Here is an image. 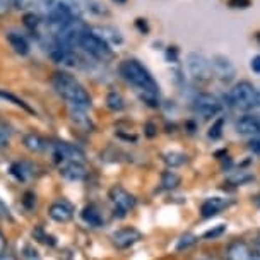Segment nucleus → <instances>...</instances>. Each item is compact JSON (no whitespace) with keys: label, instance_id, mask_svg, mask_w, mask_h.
Masks as SVG:
<instances>
[{"label":"nucleus","instance_id":"nucleus-1","mask_svg":"<svg viewBox=\"0 0 260 260\" xmlns=\"http://www.w3.org/2000/svg\"><path fill=\"white\" fill-rule=\"evenodd\" d=\"M120 74L123 76L125 81H128L130 84L136 87L142 101H146L151 106L159 105V87H157L149 71L141 62H137V60H125L120 65Z\"/></svg>","mask_w":260,"mask_h":260},{"label":"nucleus","instance_id":"nucleus-2","mask_svg":"<svg viewBox=\"0 0 260 260\" xmlns=\"http://www.w3.org/2000/svg\"><path fill=\"white\" fill-rule=\"evenodd\" d=\"M52 81L55 89L58 91V94L67 103H71V106H76V108H82V110L91 108L89 92L84 89V86L76 77H72L67 72H55Z\"/></svg>","mask_w":260,"mask_h":260},{"label":"nucleus","instance_id":"nucleus-3","mask_svg":"<svg viewBox=\"0 0 260 260\" xmlns=\"http://www.w3.org/2000/svg\"><path fill=\"white\" fill-rule=\"evenodd\" d=\"M226 103L238 110H250L257 106V89L248 81H241L228 91L224 96Z\"/></svg>","mask_w":260,"mask_h":260},{"label":"nucleus","instance_id":"nucleus-4","mask_svg":"<svg viewBox=\"0 0 260 260\" xmlns=\"http://www.w3.org/2000/svg\"><path fill=\"white\" fill-rule=\"evenodd\" d=\"M77 45L81 46V48H84L91 57H94L98 60H103V62H106V60H110L113 57L110 45L106 43L101 36H98L96 32H92V31H86V29L82 31L81 35H79Z\"/></svg>","mask_w":260,"mask_h":260},{"label":"nucleus","instance_id":"nucleus-5","mask_svg":"<svg viewBox=\"0 0 260 260\" xmlns=\"http://www.w3.org/2000/svg\"><path fill=\"white\" fill-rule=\"evenodd\" d=\"M187 71L195 81H209V79L212 77L211 60L204 57L202 53L187 55Z\"/></svg>","mask_w":260,"mask_h":260},{"label":"nucleus","instance_id":"nucleus-6","mask_svg":"<svg viewBox=\"0 0 260 260\" xmlns=\"http://www.w3.org/2000/svg\"><path fill=\"white\" fill-rule=\"evenodd\" d=\"M193 108L202 118H212L221 111V103L216 96L207 94V92H201V94L195 96Z\"/></svg>","mask_w":260,"mask_h":260},{"label":"nucleus","instance_id":"nucleus-7","mask_svg":"<svg viewBox=\"0 0 260 260\" xmlns=\"http://www.w3.org/2000/svg\"><path fill=\"white\" fill-rule=\"evenodd\" d=\"M110 201L113 204L115 212H118L120 216H125L130 212L136 206V199L134 195H130L127 190L122 187H113L110 190Z\"/></svg>","mask_w":260,"mask_h":260},{"label":"nucleus","instance_id":"nucleus-8","mask_svg":"<svg viewBox=\"0 0 260 260\" xmlns=\"http://www.w3.org/2000/svg\"><path fill=\"white\" fill-rule=\"evenodd\" d=\"M211 65H212V74L219 77L221 81H231L235 77V65L224 55H214L211 58Z\"/></svg>","mask_w":260,"mask_h":260},{"label":"nucleus","instance_id":"nucleus-9","mask_svg":"<svg viewBox=\"0 0 260 260\" xmlns=\"http://www.w3.org/2000/svg\"><path fill=\"white\" fill-rule=\"evenodd\" d=\"M53 152H55V157L58 161H84V154L79 147L72 146L69 142H57L53 147Z\"/></svg>","mask_w":260,"mask_h":260},{"label":"nucleus","instance_id":"nucleus-10","mask_svg":"<svg viewBox=\"0 0 260 260\" xmlns=\"http://www.w3.org/2000/svg\"><path fill=\"white\" fill-rule=\"evenodd\" d=\"M60 175L71 182H82L86 178L87 171L81 161H63L60 165Z\"/></svg>","mask_w":260,"mask_h":260},{"label":"nucleus","instance_id":"nucleus-11","mask_svg":"<svg viewBox=\"0 0 260 260\" xmlns=\"http://www.w3.org/2000/svg\"><path fill=\"white\" fill-rule=\"evenodd\" d=\"M111 240H113L115 247L128 248L141 240V233H139L137 230H134V228H123V230H118L117 233H113Z\"/></svg>","mask_w":260,"mask_h":260},{"label":"nucleus","instance_id":"nucleus-12","mask_svg":"<svg viewBox=\"0 0 260 260\" xmlns=\"http://www.w3.org/2000/svg\"><path fill=\"white\" fill-rule=\"evenodd\" d=\"M48 214L53 221L57 222H67L72 219L74 216V207L67 201H58L53 202L48 209Z\"/></svg>","mask_w":260,"mask_h":260},{"label":"nucleus","instance_id":"nucleus-13","mask_svg":"<svg viewBox=\"0 0 260 260\" xmlns=\"http://www.w3.org/2000/svg\"><path fill=\"white\" fill-rule=\"evenodd\" d=\"M236 132L241 136H257L260 134V120L252 115H245L236 120Z\"/></svg>","mask_w":260,"mask_h":260},{"label":"nucleus","instance_id":"nucleus-14","mask_svg":"<svg viewBox=\"0 0 260 260\" xmlns=\"http://www.w3.org/2000/svg\"><path fill=\"white\" fill-rule=\"evenodd\" d=\"M228 206V201L226 199H222V197H212V199H207L206 202L202 204V216H206V217H209V216H214V214H217L219 211H222Z\"/></svg>","mask_w":260,"mask_h":260},{"label":"nucleus","instance_id":"nucleus-15","mask_svg":"<svg viewBox=\"0 0 260 260\" xmlns=\"http://www.w3.org/2000/svg\"><path fill=\"white\" fill-rule=\"evenodd\" d=\"M7 40L12 48L16 50V53H19V55L29 53V45H27V41L22 38L21 35H17V32H7Z\"/></svg>","mask_w":260,"mask_h":260},{"label":"nucleus","instance_id":"nucleus-16","mask_svg":"<svg viewBox=\"0 0 260 260\" xmlns=\"http://www.w3.org/2000/svg\"><path fill=\"white\" fill-rule=\"evenodd\" d=\"M98 32L100 35L98 36H101L106 43H111V45H120L123 41V38H122V35H120V31L118 29H115V27H108V26H103V27H100L98 29Z\"/></svg>","mask_w":260,"mask_h":260},{"label":"nucleus","instance_id":"nucleus-17","mask_svg":"<svg viewBox=\"0 0 260 260\" xmlns=\"http://www.w3.org/2000/svg\"><path fill=\"white\" fill-rule=\"evenodd\" d=\"M82 219L89 226H94V228L103 224V217H101L100 211H98L94 206H87L84 211H82Z\"/></svg>","mask_w":260,"mask_h":260},{"label":"nucleus","instance_id":"nucleus-18","mask_svg":"<svg viewBox=\"0 0 260 260\" xmlns=\"http://www.w3.org/2000/svg\"><path fill=\"white\" fill-rule=\"evenodd\" d=\"M24 146L32 152H41L45 149V141L36 134H27L24 137Z\"/></svg>","mask_w":260,"mask_h":260},{"label":"nucleus","instance_id":"nucleus-19","mask_svg":"<svg viewBox=\"0 0 260 260\" xmlns=\"http://www.w3.org/2000/svg\"><path fill=\"white\" fill-rule=\"evenodd\" d=\"M250 250L245 243H235L230 248V260H248L250 258Z\"/></svg>","mask_w":260,"mask_h":260},{"label":"nucleus","instance_id":"nucleus-20","mask_svg":"<svg viewBox=\"0 0 260 260\" xmlns=\"http://www.w3.org/2000/svg\"><path fill=\"white\" fill-rule=\"evenodd\" d=\"M71 117H72L74 122L79 125V127H82V128H86V130L91 128V120L86 117V110L72 106V108H71Z\"/></svg>","mask_w":260,"mask_h":260},{"label":"nucleus","instance_id":"nucleus-21","mask_svg":"<svg viewBox=\"0 0 260 260\" xmlns=\"http://www.w3.org/2000/svg\"><path fill=\"white\" fill-rule=\"evenodd\" d=\"M106 106H108L110 110H113V111H120V110H123V98L120 92L117 91H111L108 96H106Z\"/></svg>","mask_w":260,"mask_h":260},{"label":"nucleus","instance_id":"nucleus-22","mask_svg":"<svg viewBox=\"0 0 260 260\" xmlns=\"http://www.w3.org/2000/svg\"><path fill=\"white\" fill-rule=\"evenodd\" d=\"M187 161V157L182 152H168V154H165V162L171 168H176V166H182L183 162Z\"/></svg>","mask_w":260,"mask_h":260},{"label":"nucleus","instance_id":"nucleus-23","mask_svg":"<svg viewBox=\"0 0 260 260\" xmlns=\"http://www.w3.org/2000/svg\"><path fill=\"white\" fill-rule=\"evenodd\" d=\"M26 166H27L26 162H16V165L11 168L12 175L16 176L17 180H21V182H26L27 176L31 175V170H26Z\"/></svg>","mask_w":260,"mask_h":260},{"label":"nucleus","instance_id":"nucleus-24","mask_svg":"<svg viewBox=\"0 0 260 260\" xmlns=\"http://www.w3.org/2000/svg\"><path fill=\"white\" fill-rule=\"evenodd\" d=\"M0 98H2V100H6V101H11V103H14L16 106H21V108H24L26 111H31L32 113V110L29 108V106H27L24 101L22 100H19V98L17 96H14V94H11V92H6V91H0Z\"/></svg>","mask_w":260,"mask_h":260},{"label":"nucleus","instance_id":"nucleus-25","mask_svg":"<svg viewBox=\"0 0 260 260\" xmlns=\"http://www.w3.org/2000/svg\"><path fill=\"white\" fill-rule=\"evenodd\" d=\"M178 182H180V178L173 171H166V173L162 175V185H165V188H173L178 185Z\"/></svg>","mask_w":260,"mask_h":260},{"label":"nucleus","instance_id":"nucleus-26","mask_svg":"<svg viewBox=\"0 0 260 260\" xmlns=\"http://www.w3.org/2000/svg\"><path fill=\"white\" fill-rule=\"evenodd\" d=\"M24 24L29 27V29H35V27H38V24H40L38 16H35V14H26V16H24Z\"/></svg>","mask_w":260,"mask_h":260},{"label":"nucleus","instance_id":"nucleus-27","mask_svg":"<svg viewBox=\"0 0 260 260\" xmlns=\"http://www.w3.org/2000/svg\"><path fill=\"white\" fill-rule=\"evenodd\" d=\"M36 0H14V7L19 9V11H24V9H29Z\"/></svg>","mask_w":260,"mask_h":260},{"label":"nucleus","instance_id":"nucleus-28","mask_svg":"<svg viewBox=\"0 0 260 260\" xmlns=\"http://www.w3.org/2000/svg\"><path fill=\"white\" fill-rule=\"evenodd\" d=\"M230 6L235 9H247L250 6V0H230Z\"/></svg>","mask_w":260,"mask_h":260},{"label":"nucleus","instance_id":"nucleus-29","mask_svg":"<svg viewBox=\"0 0 260 260\" xmlns=\"http://www.w3.org/2000/svg\"><path fill=\"white\" fill-rule=\"evenodd\" d=\"M221 127H222V122L219 120V122H217L214 127L211 128V132H209V137H211V139H217V137H219L221 136Z\"/></svg>","mask_w":260,"mask_h":260},{"label":"nucleus","instance_id":"nucleus-30","mask_svg":"<svg viewBox=\"0 0 260 260\" xmlns=\"http://www.w3.org/2000/svg\"><path fill=\"white\" fill-rule=\"evenodd\" d=\"M193 241H195V238H193V236H190V235H187V236H183V238H182V241H180V243H178V248H187L188 247V245H192L193 243Z\"/></svg>","mask_w":260,"mask_h":260},{"label":"nucleus","instance_id":"nucleus-31","mask_svg":"<svg viewBox=\"0 0 260 260\" xmlns=\"http://www.w3.org/2000/svg\"><path fill=\"white\" fill-rule=\"evenodd\" d=\"M250 151L255 152V154H260V137L258 139H253L252 142H250Z\"/></svg>","mask_w":260,"mask_h":260},{"label":"nucleus","instance_id":"nucleus-32","mask_svg":"<svg viewBox=\"0 0 260 260\" xmlns=\"http://www.w3.org/2000/svg\"><path fill=\"white\" fill-rule=\"evenodd\" d=\"M250 67H252L253 72L260 74V55H257V57L252 58V62H250Z\"/></svg>","mask_w":260,"mask_h":260},{"label":"nucleus","instance_id":"nucleus-33","mask_svg":"<svg viewBox=\"0 0 260 260\" xmlns=\"http://www.w3.org/2000/svg\"><path fill=\"white\" fill-rule=\"evenodd\" d=\"M7 142H9V136H7V132H6V130L0 128V147L7 146Z\"/></svg>","mask_w":260,"mask_h":260},{"label":"nucleus","instance_id":"nucleus-34","mask_svg":"<svg viewBox=\"0 0 260 260\" xmlns=\"http://www.w3.org/2000/svg\"><path fill=\"white\" fill-rule=\"evenodd\" d=\"M9 9V0H0V14H4Z\"/></svg>","mask_w":260,"mask_h":260},{"label":"nucleus","instance_id":"nucleus-35","mask_svg":"<svg viewBox=\"0 0 260 260\" xmlns=\"http://www.w3.org/2000/svg\"><path fill=\"white\" fill-rule=\"evenodd\" d=\"M257 257L260 258V236H258V240H257Z\"/></svg>","mask_w":260,"mask_h":260},{"label":"nucleus","instance_id":"nucleus-36","mask_svg":"<svg viewBox=\"0 0 260 260\" xmlns=\"http://www.w3.org/2000/svg\"><path fill=\"white\" fill-rule=\"evenodd\" d=\"M2 250H4V236L0 235V252H2Z\"/></svg>","mask_w":260,"mask_h":260},{"label":"nucleus","instance_id":"nucleus-37","mask_svg":"<svg viewBox=\"0 0 260 260\" xmlns=\"http://www.w3.org/2000/svg\"><path fill=\"white\" fill-rule=\"evenodd\" d=\"M257 106L260 108V91H257Z\"/></svg>","mask_w":260,"mask_h":260},{"label":"nucleus","instance_id":"nucleus-38","mask_svg":"<svg viewBox=\"0 0 260 260\" xmlns=\"http://www.w3.org/2000/svg\"><path fill=\"white\" fill-rule=\"evenodd\" d=\"M0 260H14V257H11V255H7V257H0Z\"/></svg>","mask_w":260,"mask_h":260},{"label":"nucleus","instance_id":"nucleus-39","mask_svg":"<svg viewBox=\"0 0 260 260\" xmlns=\"http://www.w3.org/2000/svg\"><path fill=\"white\" fill-rule=\"evenodd\" d=\"M248 260H260L258 257H257V255H250V258Z\"/></svg>","mask_w":260,"mask_h":260},{"label":"nucleus","instance_id":"nucleus-40","mask_svg":"<svg viewBox=\"0 0 260 260\" xmlns=\"http://www.w3.org/2000/svg\"><path fill=\"white\" fill-rule=\"evenodd\" d=\"M257 40H258V43H260V32H258V35H257Z\"/></svg>","mask_w":260,"mask_h":260},{"label":"nucleus","instance_id":"nucleus-41","mask_svg":"<svg viewBox=\"0 0 260 260\" xmlns=\"http://www.w3.org/2000/svg\"><path fill=\"white\" fill-rule=\"evenodd\" d=\"M117 2H125V0H117Z\"/></svg>","mask_w":260,"mask_h":260}]
</instances>
